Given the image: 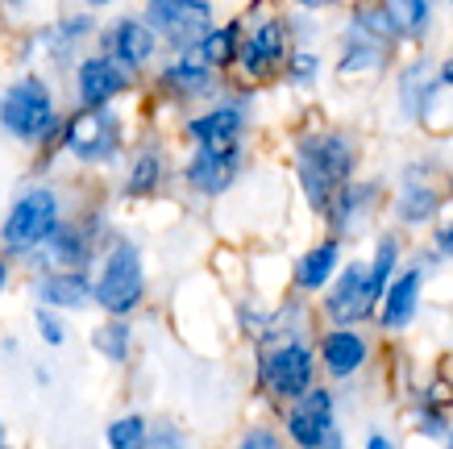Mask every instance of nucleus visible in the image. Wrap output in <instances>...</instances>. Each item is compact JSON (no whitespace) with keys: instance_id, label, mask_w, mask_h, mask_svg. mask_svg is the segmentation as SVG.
<instances>
[{"instance_id":"obj_1","label":"nucleus","mask_w":453,"mask_h":449,"mask_svg":"<svg viewBox=\"0 0 453 449\" xmlns=\"http://www.w3.org/2000/svg\"><path fill=\"white\" fill-rule=\"evenodd\" d=\"M291 171L303 205L316 221L329 217L333 200L345 183H354L362 171V137L349 125H320V129H296L291 137Z\"/></svg>"},{"instance_id":"obj_2","label":"nucleus","mask_w":453,"mask_h":449,"mask_svg":"<svg viewBox=\"0 0 453 449\" xmlns=\"http://www.w3.org/2000/svg\"><path fill=\"white\" fill-rule=\"evenodd\" d=\"M63 121H67V112L58 105V92L38 71H26L0 88V134L17 146L58 154Z\"/></svg>"},{"instance_id":"obj_3","label":"nucleus","mask_w":453,"mask_h":449,"mask_svg":"<svg viewBox=\"0 0 453 449\" xmlns=\"http://www.w3.org/2000/svg\"><path fill=\"white\" fill-rule=\"evenodd\" d=\"M254 379L258 391L275 404L279 412L303 399L320 383V358H316V341L300 337H275V341H258V354H254Z\"/></svg>"},{"instance_id":"obj_4","label":"nucleus","mask_w":453,"mask_h":449,"mask_svg":"<svg viewBox=\"0 0 453 449\" xmlns=\"http://www.w3.org/2000/svg\"><path fill=\"white\" fill-rule=\"evenodd\" d=\"M445 179H449V171H445L437 154H420V159H408L399 166V179L391 188V205H387L391 229L399 233L433 229L445 217V208H449Z\"/></svg>"},{"instance_id":"obj_5","label":"nucleus","mask_w":453,"mask_h":449,"mask_svg":"<svg viewBox=\"0 0 453 449\" xmlns=\"http://www.w3.org/2000/svg\"><path fill=\"white\" fill-rule=\"evenodd\" d=\"M291 50H296L291 17L279 9H266V4H254V13H246V38H242L234 83L254 88V92L266 83H279Z\"/></svg>"},{"instance_id":"obj_6","label":"nucleus","mask_w":453,"mask_h":449,"mask_svg":"<svg viewBox=\"0 0 453 449\" xmlns=\"http://www.w3.org/2000/svg\"><path fill=\"white\" fill-rule=\"evenodd\" d=\"M63 221H67V213H63L58 188L26 183L13 196V205L4 208V221H0V250H4V259H29V254L46 250Z\"/></svg>"},{"instance_id":"obj_7","label":"nucleus","mask_w":453,"mask_h":449,"mask_svg":"<svg viewBox=\"0 0 453 449\" xmlns=\"http://www.w3.org/2000/svg\"><path fill=\"white\" fill-rule=\"evenodd\" d=\"M96 308L104 316H129L146 304V254L129 233H112L96 262Z\"/></svg>"},{"instance_id":"obj_8","label":"nucleus","mask_w":453,"mask_h":449,"mask_svg":"<svg viewBox=\"0 0 453 449\" xmlns=\"http://www.w3.org/2000/svg\"><path fill=\"white\" fill-rule=\"evenodd\" d=\"M109 242H112L109 213L100 205H92L83 213H71L58 225L55 237H50V245L38 250V254H29V259L42 262V271H96V262Z\"/></svg>"},{"instance_id":"obj_9","label":"nucleus","mask_w":453,"mask_h":449,"mask_svg":"<svg viewBox=\"0 0 453 449\" xmlns=\"http://www.w3.org/2000/svg\"><path fill=\"white\" fill-rule=\"evenodd\" d=\"M129 146L125 121L117 109H71L58 137V154L75 159L80 166H117Z\"/></svg>"},{"instance_id":"obj_10","label":"nucleus","mask_w":453,"mask_h":449,"mask_svg":"<svg viewBox=\"0 0 453 449\" xmlns=\"http://www.w3.org/2000/svg\"><path fill=\"white\" fill-rule=\"evenodd\" d=\"M250 125H254V88L234 83L220 100L188 112L179 134L192 150H220V146H246Z\"/></svg>"},{"instance_id":"obj_11","label":"nucleus","mask_w":453,"mask_h":449,"mask_svg":"<svg viewBox=\"0 0 453 449\" xmlns=\"http://www.w3.org/2000/svg\"><path fill=\"white\" fill-rule=\"evenodd\" d=\"M150 88L166 105H179V109H196L200 105L204 109V105H212V100L229 92V80L188 50V55H166L150 71Z\"/></svg>"},{"instance_id":"obj_12","label":"nucleus","mask_w":453,"mask_h":449,"mask_svg":"<svg viewBox=\"0 0 453 449\" xmlns=\"http://www.w3.org/2000/svg\"><path fill=\"white\" fill-rule=\"evenodd\" d=\"M142 17L158 34L166 55H188L220 26L212 0H146Z\"/></svg>"},{"instance_id":"obj_13","label":"nucleus","mask_w":453,"mask_h":449,"mask_svg":"<svg viewBox=\"0 0 453 449\" xmlns=\"http://www.w3.org/2000/svg\"><path fill=\"white\" fill-rule=\"evenodd\" d=\"M387 205H391V191H387L383 179H362L357 175L354 183H345V188L337 191L329 217L320 221V225H325L329 237H337V242L349 245V242H357V237H366V233L379 225V217L387 213Z\"/></svg>"},{"instance_id":"obj_14","label":"nucleus","mask_w":453,"mask_h":449,"mask_svg":"<svg viewBox=\"0 0 453 449\" xmlns=\"http://www.w3.org/2000/svg\"><path fill=\"white\" fill-rule=\"evenodd\" d=\"M250 150L246 146H220V150H188V159L179 166V183L192 200H220L237 188V179L246 175Z\"/></svg>"},{"instance_id":"obj_15","label":"nucleus","mask_w":453,"mask_h":449,"mask_svg":"<svg viewBox=\"0 0 453 449\" xmlns=\"http://www.w3.org/2000/svg\"><path fill=\"white\" fill-rule=\"evenodd\" d=\"M96 50H104L109 58H117L125 71H134V75H150L158 63H163V42L146 26V17L142 13H125V17H112L109 26H100L96 34Z\"/></svg>"},{"instance_id":"obj_16","label":"nucleus","mask_w":453,"mask_h":449,"mask_svg":"<svg viewBox=\"0 0 453 449\" xmlns=\"http://www.w3.org/2000/svg\"><path fill=\"white\" fill-rule=\"evenodd\" d=\"M138 88V75L125 71L117 58H109L104 50L83 55L71 71V92H75V109H117V100Z\"/></svg>"},{"instance_id":"obj_17","label":"nucleus","mask_w":453,"mask_h":449,"mask_svg":"<svg viewBox=\"0 0 453 449\" xmlns=\"http://www.w3.org/2000/svg\"><path fill=\"white\" fill-rule=\"evenodd\" d=\"M320 316L329 325H354V329L379 316V304L371 296V267H366V259H345L337 279L320 296Z\"/></svg>"},{"instance_id":"obj_18","label":"nucleus","mask_w":453,"mask_h":449,"mask_svg":"<svg viewBox=\"0 0 453 449\" xmlns=\"http://www.w3.org/2000/svg\"><path fill=\"white\" fill-rule=\"evenodd\" d=\"M279 424H283V437L296 449H312L320 441H329L342 429V421H337V391L329 383H316L303 399H296V404L279 412Z\"/></svg>"},{"instance_id":"obj_19","label":"nucleus","mask_w":453,"mask_h":449,"mask_svg":"<svg viewBox=\"0 0 453 449\" xmlns=\"http://www.w3.org/2000/svg\"><path fill=\"white\" fill-rule=\"evenodd\" d=\"M374 345L371 337L354 325H329L316 333V358H320V375L329 383H349L357 379L366 362H371Z\"/></svg>"},{"instance_id":"obj_20","label":"nucleus","mask_w":453,"mask_h":449,"mask_svg":"<svg viewBox=\"0 0 453 449\" xmlns=\"http://www.w3.org/2000/svg\"><path fill=\"white\" fill-rule=\"evenodd\" d=\"M428 267L416 259L403 262V271L395 275V283L387 287L383 304H379V316H374V325L383 329V333H408L416 325V316H420V299H425V283H428Z\"/></svg>"},{"instance_id":"obj_21","label":"nucleus","mask_w":453,"mask_h":449,"mask_svg":"<svg viewBox=\"0 0 453 449\" xmlns=\"http://www.w3.org/2000/svg\"><path fill=\"white\" fill-rule=\"evenodd\" d=\"M391 63H395V46L374 42L366 34H354V29H342L337 58H333V80H342V83L379 80V75L391 71Z\"/></svg>"},{"instance_id":"obj_22","label":"nucleus","mask_w":453,"mask_h":449,"mask_svg":"<svg viewBox=\"0 0 453 449\" xmlns=\"http://www.w3.org/2000/svg\"><path fill=\"white\" fill-rule=\"evenodd\" d=\"M166 179H171V163H166V146L158 137L138 142L125 159V175H121V200H154L163 196Z\"/></svg>"},{"instance_id":"obj_23","label":"nucleus","mask_w":453,"mask_h":449,"mask_svg":"<svg viewBox=\"0 0 453 449\" xmlns=\"http://www.w3.org/2000/svg\"><path fill=\"white\" fill-rule=\"evenodd\" d=\"M342 267H345V242H337V237L325 233L320 242H312L300 259L291 262V291L303 299L325 296V287L337 279Z\"/></svg>"},{"instance_id":"obj_24","label":"nucleus","mask_w":453,"mask_h":449,"mask_svg":"<svg viewBox=\"0 0 453 449\" xmlns=\"http://www.w3.org/2000/svg\"><path fill=\"white\" fill-rule=\"evenodd\" d=\"M34 296L42 308L55 313H83L96 304V275L92 271H42L34 279Z\"/></svg>"},{"instance_id":"obj_25","label":"nucleus","mask_w":453,"mask_h":449,"mask_svg":"<svg viewBox=\"0 0 453 449\" xmlns=\"http://www.w3.org/2000/svg\"><path fill=\"white\" fill-rule=\"evenodd\" d=\"M100 26H96V17H92V9H83V13H71V17H58L55 26H46L38 29V46L50 55V63H58V67H67L75 71V63H80V46L88 38H96Z\"/></svg>"},{"instance_id":"obj_26","label":"nucleus","mask_w":453,"mask_h":449,"mask_svg":"<svg viewBox=\"0 0 453 449\" xmlns=\"http://www.w3.org/2000/svg\"><path fill=\"white\" fill-rule=\"evenodd\" d=\"M399 46H425L437 29V0H383Z\"/></svg>"},{"instance_id":"obj_27","label":"nucleus","mask_w":453,"mask_h":449,"mask_svg":"<svg viewBox=\"0 0 453 449\" xmlns=\"http://www.w3.org/2000/svg\"><path fill=\"white\" fill-rule=\"evenodd\" d=\"M242 38H246V13L242 17H229V21H220L212 34H208L200 46H196L192 55L204 58L212 71H220L225 80H234L237 71V55H242Z\"/></svg>"},{"instance_id":"obj_28","label":"nucleus","mask_w":453,"mask_h":449,"mask_svg":"<svg viewBox=\"0 0 453 449\" xmlns=\"http://www.w3.org/2000/svg\"><path fill=\"white\" fill-rule=\"evenodd\" d=\"M403 262H408V250H403V233L399 229H379L374 233V245H371V296L374 304H383L387 287L395 283V275L403 271Z\"/></svg>"},{"instance_id":"obj_29","label":"nucleus","mask_w":453,"mask_h":449,"mask_svg":"<svg viewBox=\"0 0 453 449\" xmlns=\"http://www.w3.org/2000/svg\"><path fill=\"white\" fill-rule=\"evenodd\" d=\"M433 71H437V58H428V55L408 58L395 71V112L408 125H416V117H420V105H425V92H428V83H433Z\"/></svg>"},{"instance_id":"obj_30","label":"nucleus","mask_w":453,"mask_h":449,"mask_svg":"<svg viewBox=\"0 0 453 449\" xmlns=\"http://www.w3.org/2000/svg\"><path fill=\"white\" fill-rule=\"evenodd\" d=\"M92 350L112 367H125L134 354V325L125 316H109L104 325L92 329Z\"/></svg>"},{"instance_id":"obj_31","label":"nucleus","mask_w":453,"mask_h":449,"mask_svg":"<svg viewBox=\"0 0 453 449\" xmlns=\"http://www.w3.org/2000/svg\"><path fill=\"white\" fill-rule=\"evenodd\" d=\"M320 75H325V58H320V50H312V46H296L279 83H288L291 92H312L316 83H320Z\"/></svg>"},{"instance_id":"obj_32","label":"nucleus","mask_w":453,"mask_h":449,"mask_svg":"<svg viewBox=\"0 0 453 449\" xmlns=\"http://www.w3.org/2000/svg\"><path fill=\"white\" fill-rule=\"evenodd\" d=\"M150 424L142 412H125L104 429V445L109 449H150Z\"/></svg>"},{"instance_id":"obj_33","label":"nucleus","mask_w":453,"mask_h":449,"mask_svg":"<svg viewBox=\"0 0 453 449\" xmlns=\"http://www.w3.org/2000/svg\"><path fill=\"white\" fill-rule=\"evenodd\" d=\"M234 449H296L275 424H250L246 433L234 441Z\"/></svg>"},{"instance_id":"obj_34","label":"nucleus","mask_w":453,"mask_h":449,"mask_svg":"<svg viewBox=\"0 0 453 449\" xmlns=\"http://www.w3.org/2000/svg\"><path fill=\"white\" fill-rule=\"evenodd\" d=\"M34 325H38V337L46 341V345H63L67 341V325H63V316L55 313V308H34Z\"/></svg>"},{"instance_id":"obj_35","label":"nucleus","mask_w":453,"mask_h":449,"mask_svg":"<svg viewBox=\"0 0 453 449\" xmlns=\"http://www.w3.org/2000/svg\"><path fill=\"white\" fill-rule=\"evenodd\" d=\"M150 449H192V445H188V433H183L175 421H154L150 424Z\"/></svg>"},{"instance_id":"obj_36","label":"nucleus","mask_w":453,"mask_h":449,"mask_svg":"<svg viewBox=\"0 0 453 449\" xmlns=\"http://www.w3.org/2000/svg\"><path fill=\"white\" fill-rule=\"evenodd\" d=\"M428 250H433L441 262H453V217H441L437 225L428 229Z\"/></svg>"},{"instance_id":"obj_37","label":"nucleus","mask_w":453,"mask_h":449,"mask_svg":"<svg viewBox=\"0 0 453 449\" xmlns=\"http://www.w3.org/2000/svg\"><path fill=\"white\" fill-rule=\"evenodd\" d=\"M362 449H399V445H395V437H391V433L371 429V433H366V441H362Z\"/></svg>"},{"instance_id":"obj_38","label":"nucleus","mask_w":453,"mask_h":449,"mask_svg":"<svg viewBox=\"0 0 453 449\" xmlns=\"http://www.w3.org/2000/svg\"><path fill=\"white\" fill-rule=\"evenodd\" d=\"M291 9H300V13H320V9H333L337 0H288Z\"/></svg>"},{"instance_id":"obj_39","label":"nucleus","mask_w":453,"mask_h":449,"mask_svg":"<svg viewBox=\"0 0 453 449\" xmlns=\"http://www.w3.org/2000/svg\"><path fill=\"white\" fill-rule=\"evenodd\" d=\"M9 275H13V259H0V296H4V287H9Z\"/></svg>"},{"instance_id":"obj_40","label":"nucleus","mask_w":453,"mask_h":449,"mask_svg":"<svg viewBox=\"0 0 453 449\" xmlns=\"http://www.w3.org/2000/svg\"><path fill=\"white\" fill-rule=\"evenodd\" d=\"M312 449H345V433L337 429V433H333L329 441H320V445H312Z\"/></svg>"},{"instance_id":"obj_41","label":"nucleus","mask_w":453,"mask_h":449,"mask_svg":"<svg viewBox=\"0 0 453 449\" xmlns=\"http://www.w3.org/2000/svg\"><path fill=\"white\" fill-rule=\"evenodd\" d=\"M109 4H117V0H83V9H109Z\"/></svg>"},{"instance_id":"obj_42","label":"nucleus","mask_w":453,"mask_h":449,"mask_svg":"<svg viewBox=\"0 0 453 449\" xmlns=\"http://www.w3.org/2000/svg\"><path fill=\"white\" fill-rule=\"evenodd\" d=\"M0 4H4V9H26L29 0H0Z\"/></svg>"},{"instance_id":"obj_43","label":"nucleus","mask_w":453,"mask_h":449,"mask_svg":"<svg viewBox=\"0 0 453 449\" xmlns=\"http://www.w3.org/2000/svg\"><path fill=\"white\" fill-rule=\"evenodd\" d=\"M445 191H449V208H453V171H449V179H445Z\"/></svg>"},{"instance_id":"obj_44","label":"nucleus","mask_w":453,"mask_h":449,"mask_svg":"<svg viewBox=\"0 0 453 449\" xmlns=\"http://www.w3.org/2000/svg\"><path fill=\"white\" fill-rule=\"evenodd\" d=\"M445 449H453V429H449V437H445Z\"/></svg>"},{"instance_id":"obj_45","label":"nucleus","mask_w":453,"mask_h":449,"mask_svg":"<svg viewBox=\"0 0 453 449\" xmlns=\"http://www.w3.org/2000/svg\"><path fill=\"white\" fill-rule=\"evenodd\" d=\"M0 445H4V424H0Z\"/></svg>"},{"instance_id":"obj_46","label":"nucleus","mask_w":453,"mask_h":449,"mask_svg":"<svg viewBox=\"0 0 453 449\" xmlns=\"http://www.w3.org/2000/svg\"><path fill=\"white\" fill-rule=\"evenodd\" d=\"M445 4H449V13H453V0H445Z\"/></svg>"},{"instance_id":"obj_47","label":"nucleus","mask_w":453,"mask_h":449,"mask_svg":"<svg viewBox=\"0 0 453 449\" xmlns=\"http://www.w3.org/2000/svg\"><path fill=\"white\" fill-rule=\"evenodd\" d=\"M0 449H9V445H0Z\"/></svg>"}]
</instances>
